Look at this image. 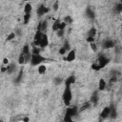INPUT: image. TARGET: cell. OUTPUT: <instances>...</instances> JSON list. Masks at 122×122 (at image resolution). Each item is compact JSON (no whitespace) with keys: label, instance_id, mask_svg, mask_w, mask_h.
Here are the masks:
<instances>
[{"label":"cell","instance_id":"cell-1","mask_svg":"<svg viewBox=\"0 0 122 122\" xmlns=\"http://www.w3.org/2000/svg\"><path fill=\"white\" fill-rule=\"evenodd\" d=\"M109 63H110V58L101 53V54L98 55L96 61L92 64L91 68H92V70H94V71H100L101 69L105 68Z\"/></svg>","mask_w":122,"mask_h":122},{"label":"cell","instance_id":"cell-2","mask_svg":"<svg viewBox=\"0 0 122 122\" xmlns=\"http://www.w3.org/2000/svg\"><path fill=\"white\" fill-rule=\"evenodd\" d=\"M79 110H78V107L77 106H68L67 109H66V112H65V115H64V118L63 120L66 121V122H69V121H71L73 119V116L76 115L78 113Z\"/></svg>","mask_w":122,"mask_h":122},{"label":"cell","instance_id":"cell-3","mask_svg":"<svg viewBox=\"0 0 122 122\" xmlns=\"http://www.w3.org/2000/svg\"><path fill=\"white\" fill-rule=\"evenodd\" d=\"M62 100H63V103L66 107L71 105V102L72 100V92H71V86H65L64 92L62 93Z\"/></svg>","mask_w":122,"mask_h":122},{"label":"cell","instance_id":"cell-4","mask_svg":"<svg viewBox=\"0 0 122 122\" xmlns=\"http://www.w3.org/2000/svg\"><path fill=\"white\" fill-rule=\"evenodd\" d=\"M46 60H47V59H46L44 56H42L40 53H39V54H32V53H31V58H30V64L34 67V66H38V65L42 64V63L45 62Z\"/></svg>","mask_w":122,"mask_h":122},{"label":"cell","instance_id":"cell-5","mask_svg":"<svg viewBox=\"0 0 122 122\" xmlns=\"http://www.w3.org/2000/svg\"><path fill=\"white\" fill-rule=\"evenodd\" d=\"M49 10H50L49 8H47L45 5L41 4V5H39V6L37 7V9H36V13H37L38 16H43V15H45L46 13H48Z\"/></svg>","mask_w":122,"mask_h":122},{"label":"cell","instance_id":"cell-6","mask_svg":"<svg viewBox=\"0 0 122 122\" xmlns=\"http://www.w3.org/2000/svg\"><path fill=\"white\" fill-rule=\"evenodd\" d=\"M48 45H49V37L46 34V32H44L42 34V37H41V40H40V43H39V46L38 47L40 49H45Z\"/></svg>","mask_w":122,"mask_h":122},{"label":"cell","instance_id":"cell-7","mask_svg":"<svg viewBox=\"0 0 122 122\" xmlns=\"http://www.w3.org/2000/svg\"><path fill=\"white\" fill-rule=\"evenodd\" d=\"M115 46V42L112 39H105L102 43V48L103 49H112Z\"/></svg>","mask_w":122,"mask_h":122},{"label":"cell","instance_id":"cell-8","mask_svg":"<svg viewBox=\"0 0 122 122\" xmlns=\"http://www.w3.org/2000/svg\"><path fill=\"white\" fill-rule=\"evenodd\" d=\"M44 32H42L40 30H37L35 34H34V37H33V46H39V43H40V40H41V37H42V34Z\"/></svg>","mask_w":122,"mask_h":122},{"label":"cell","instance_id":"cell-9","mask_svg":"<svg viewBox=\"0 0 122 122\" xmlns=\"http://www.w3.org/2000/svg\"><path fill=\"white\" fill-rule=\"evenodd\" d=\"M75 58H76V51H75V50H73V49L72 50H70L68 51V53H67L66 60L68 62H72V61L75 60Z\"/></svg>","mask_w":122,"mask_h":122},{"label":"cell","instance_id":"cell-10","mask_svg":"<svg viewBox=\"0 0 122 122\" xmlns=\"http://www.w3.org/2000/svg\"><path fill=\"white\" fill-rule=\"evenodd\" d=\"M85 15L89 19H94V17H95V13H94L93 10L91 7H87L86 8V10H85Z\"/></svg>","mask_w":122,"mask_h":122},{"label":"cell","instance_id":"cell-11","mask_svg":"<svg viewBox=\"0 0 122 122\" xmlns=\"http://www.w3.org/2000/svg\"><path fill=\"white\" fill-rule=\"evenodd\" d=\"M98 101H99V95H98V92H97V91H95V92H94L92 94L90 102H91L92 105L96 106V105H97V103H98Z\"/></svg>","mask_w":122,"mask_h":122},{"label":"cell","instance_id":"cell-12","mask_svg":"<svg viewBox=\"0 0 122 122\" xmlns=\"http://www.w3.org/2000/svg\"><path fill=\"white\" fill-rule=\"evenodd\" d=\"M37 30H40L42 32H46L47 30H48V21L47 20H43L39 23L38 27H37Z\"/></svg>","mask_w":122,"mask_h":122},{"label":"cell","instance_id":"cell-13","mask_svg":"<svg viewBox=\"0 0 122 122\" xmlns=\"http://www.w3.org/2000/svg\"><path fill=\"white\" fill-rule=\"evenodd\" d=\"M110 106L109 107H105L102 111H101V112H100V117H101V119H107L108 117H109V115H110Z\"/></svg>","mask_w":122,"mask_h":122},{"label":"cell","instance_id":"cell-14","mask_svg":"<svg viewBox=\"0 0 122 122\" xmlns=\"http://www.w3.org/2000/svg\"><path fill=\"white\" fill-rule=\"evenodd\" d=\"M110 115H109V117L111 118V119H114V118H116L117 117V111H116V108L113 106V104H112L111 106H110Z\"/></svg>","mask_w":122,"mask_h":122},{"label":"cell","instance_id":"cell-15","mask_svg":"<svg viewBox=\"0 0 122 122\" xmlns=\"http://www.w3.org/2000/svg\"><path fill=\"white\" fill-rule=\"evenodd\" d=\"M75 80H76V78H75L74 75H70V76L67 77V78L65 79V81H64L65 86H71L72 84L75 83Z\"/></svg>","mask_w":122,"mask_h":122},{"label":"cell","instance_id":"cell-16","mask_svg":"<svg viewBox=\"0 0 122 122\" xmlns=\"http://www.w3.org/2000/svg\"><path fill=\"white\" fill-rule=\"evenodd\" d=\"M16 71V65L15 63H10L7 65V73L8 74H12Z\"/></svg>","mask_w":122,"mask_h":122},{"label":"cell","instance_id":"cell-17","mask_svg":"<svg viewBox=\"0 0 122 122\" xmlns=\"http://www.w3.org/2000/svg\"><path fill=\"white\" fill-rule=\"evenodd\" d=\"M107 89V82L105 81V79L103 78H100L99 79V82H98V91H105Z\"/></svg>","mask_w":122,"mask_h":122},{"label":"cell","instance_id":"cell-18","mask_svg":"<svg viewBox=\"0 0 122 122\" xmlns=\"http://www.w3.org/2000/svg\"><path fill=\"white\" fill-rule=\"evenodd\" d=\"M23 74H24V71H23V68H21L20 70H19V72H18V75L15 77V79H14V83L15 84H19L21 81H22V79H23Z\"/></svg>","mask_w":122,"mask_h":122},{"label":"cell","instance_id":"cell-19","mask_svg":"<svg viewBox=\"0 0 122 122\" xmlns=\"http://www.w3.org/2000/svg\"><path fill=\"white\" fill-rule=\"evenodd\" d=\"M60 19H55L54 21H53V23H52V30L53 31H57L58 30H59V26H60Z\"/></svg>","mask_w":122,"mask_h":122},{"label":"cell","instance_id":"cell-20","mask_svg":"<svg viewBox=\"0 0 122 122\" xmlns=\"http://www.w3.org/2000/svg\"><path fill=\"white\" fill-rule=\"evenodd\" d=\"M37 72H38L39 74H45V73L47 72V67H46L45 65H42V64L38 65Z\"/></svg>","mask_w":122,"mask_h":122},{"label":"cell","instance_id":"cell-21","mask_svg":"<svg viewBox=\"0 0 122 122\" xmlns=\"http://www.w3.org/2000/svg\"><path fill=\"white\" fill-rule=\"evenodd\" d=\"M30 17H31V12L24 13V15H23V23H24V25H28V23L30 20Z\"/></svg>","mask_w":122,"mask_h":122},{"label":"cell","instance_id":"cell-22","mask_svg":"<svg viewBox=\"0 0 122 122\" xmlns=\"http://www.w3.org/2000/svg\"><path fill=\"white\" fill-rule=\"evenodd\" d=\"M32 10V6L30 3H26L24 6V13H30Z\"/></svg>","mask_w":122,"mask_h":122},{"label":"cell","instance_id":"cell-23","mask_svg":"<svg viewBox=\"0 0 122 122\" xmlns=\"http://www.w3.org/2000/svg\"><path fill=\"white\" fill-rule=\"evenodd\" d=\"M62 82H63V78H62L61 76H55V77L53 78V84H54L55 86L61 85Z\"/></svg>","mask_w":122,"mask_h":122},{"label":"cell","instance_id":"cell-24","mask_svg":"<svg viewBox=\"0 0 122 122\" xmlns=\"http://www.w3.org/2000/svg\"><path fill=\"white\" fill-rule=\"evenodd\" d=\"M15 37H16V35H15L14 31H11V32H10V33L7 35V37H6V41H7V42L11 41V40H13Z\"/></svg>","mask_w":122,"mask_h":122},{"label":"cell","instance_id":"cell-25","mask_svg":"<svg viewBox=\"0 0 122 122\" xmlns=\"http://www.w3.org/2000/svg\"><path fill=\"white\" fill-rule=\"evenodd\" d=\"M30 46H29L28 44H25V45L23 46V48H22V51H21V52H22L23 54H26V53H28V52H30Z\"/></svg>","mask_w":122,"mask_h":122},{"label":"cell","instance_id":"cell-26","mask_svg":"<svg viewBox=\"0 0 122 122\" xmlns=\"http://www.w3.org/2000/svg\"><path fill=\"white\" fill-rule=\"evenodd\" d=\"M63 22H65L67 25H68V24H71V23L73 22V19H72V17H71V15H67V16H65Z\"/></svg>","mask_w":122,"mask_h":122},{"label":"cell","instance_id":"cell-27","mask_svg":"<svg viewBox=\"0 0 122 122\" xmlns=\"http://www.w3.org/2000/svg\"><path fill=\"white\" fill-rule=\"evenodd\" d=\"M18 64L19 65H24L25 64V56H24V54L22 52L18 56Z\"/></svg>","mask_w":122,"mask_h":122},{"label":"cell","instance_id":"cell-28","mask_svg":"<svg viewBox=\"0 0 122 122\" xmlns=\"http://www.w3.org/2000/svg\"><path fill=\"white\" fill-rule=\"evenodd\" d=\"M40 51H41V49L39 48V47H37V46H33L32 47V49H31V53L32 54H39L40 53Z\"/></svg>","mask_w":122,"mask_h":122},{"label":"cell","instance_id":"cell-29","mask_svg":"<svg viewBox=\"0 0 122 122\" xmlns=\"http://www.w3.org/2000/svg\"><path fill=\"white\" fill-rule=\"evenodd\" d=\"M95 35H96V29H95V28H92V29L88 31V36L95 37Z\"/></svg>","mask_w":122,"mask_h":122},{"label":"cell","instance_id":"cell-30","mask_svg":"<svg viewBox=\"0 0 122 122\" xmlns=\"http://www.w3.org/2000/svg\"><path fill=\"white\" fill-rule=\"evenodd\" d=\"M91 106H92V103H91V102H86L85 104H83V105H82V107L80 108V110H79V111H80V112H82V111H85V110L89 109Z\"/></svg>","mask_w":122,"mask_h":122},{"label":"cell","instance_id":"cell-31","mask_svg":"<svg viewBox=\"0 0 122 122\" xmlns=\"http://www.w3.org/2000/svg\"><path fill=\"white\" fill-rule=\"evenodd\" d=\"M24 56H25V64H27V63H30V58H31V52L30 51V52H28V53L24 54Z\"/></svg>","mask_w":122,"mask_h":122},{"label":"cell","instance_id":"cell-32","mask_svg":"<svg viewBox=\"0 0 122 122\" xmlns=\"http://www.w3.org/2000/svg\"><path fill=\"white\" fill-rule=\"evenodd\" d=\"M114 10L117 11V13H121L122 12V3H120V2L117 3L115 8H114Z\"/></svg>","mask_w":122,"mask_h":122},{"label":"cell","instance_id":"cell-33","mask_svg":"<svg viewBox=\"0 0 122 122\" xmlns=\"http://www.w3.org/2000/svg\"><path fill=\"white\" fill-rule=\"evenodd\" d=\"M63 47L65 48V50H66L67 51H69L71 50V44H70V42H69L68 40H66V41L64 42V45H63Z\"/></svg>","mask_w":122,"mask_h":122},{"label":"cell","instance_id":"cell-34","mask_svg":"<svg viewBox=\"0 0 122 122\" xmlns=\"http://www.w3.org/2000/svg\"><path fill=\"white\" fill-rule=\"evenodd\" d=\"M55 32H56V35H57L58 37H63L64 34H65V30H58L55 31Z\"/></svg>","mask_w":122,"mask_h":122},{"label":"cell","instance_id":"cell-35","mask_svg":"<svg viewBox=\"0 0 122 122\" xmlns=\"http://www.w3.org/2000/svg\"><path fill=\"white\" fill-rule=\"evenodd\" d=\"M90 47H91L92 51H97V46H96L95 42H92V43H90Z\"/></svg>","mask_w":122,"mask_h":122},{"label":"cell","instance_id":"cell-36","mask_svg":"<svg viewBox=\"0 0 122 122\" xmlns=\"http://www.w3.org/2000/svg\"><path fill=\"white\" fill-rule=\"evenodd\" d=\"M52 9H53V10H58V9H59V2L58 1H55L54 3H53V5H52Z\"/></svg>","mask_w":122,"mask_h":122},{"label":"cell","instance_id":"cell-37","mask_svg":"<svg viewBox=\"0 0 122 122\" xmlns=\"http://www.w3.org/2000/svg\"><path fill=\"white\" fill-rule=\"evenodd\" d=\"M14 33H15V35L16 36H18V37H20L21 35H22V30H21V29H15L14 30Z\"/></svg>","mask_w":122,"mask_h":122},{"label":"cell","instance_id":"cell-38","mask_svg":"<svg viewBox=\"0 0 122 122\" xmlns=\"http://www.w3.org/2000/svg\"><path fill=\"white\" fill-rule=\"evenodd\" d=\"M86 41H87L88 43H92V42H94V41H95V38H94V37H92V36H87Z\"/></svg>","mask_w":122,"mask_h":122},{"label":"cell","instance_id":"cell-39","mask_svg":"<svg viewBox=\"0 0 122 122\" xmlns=\"http://www.w3.org/2000/svg\"><path fill=\"white\" fill-rule=\"evenodd\" d=\"M58 52H59V54H61V55H63V54H65L66 52H67V51L65 50V48L62 46L60 49H59V51H58Z\"/></svg>","mask_w":122,"mask_h":122},{"label":"cell","instance_id":"cell-40","mask_svg":"<svg viewBox=\"0 0 122 122\" xmlns=\"http://www.w3.org/2000/svg\"><path fill=\"white\" fill-rule=\"evenodd\" d=\"M66 27H67V24L65 23V22H60V26H59V30H65L66 29Z\"/></svg>","mask_w":122,"mask_h":122},{"label":"cell","instance_id":"cell-41","mask_svg":"<svg viewBox=\"0 0 122 122\" xmlns=\"http://www.w3.org/2000/svg\"><path fill=\"white\" fill-rule=\"evenodd\" d=\"M0 71L1 72H7V65H3L0 68Z\"/></svg>","mask_w":122,"mask_h":122},{"label":"cell","instance_id":"cell-42","mask_svg":"<svg viewBox=\"0 0 122 122\" xmlns=\"http://www.w3.org/2000/svg\"><path fill=\"white\" fill-rule=\"evenodd\" d=\"M8 64H10V61H9V59H8L7 57L3 58V65H8Z\"/></svg>","mask_w":122,"mask_h":122},{"label":"cell","instance_id":"cell-43","mask_svg":"<svg viewBox=\"0 0 122 122\" xmlns=\"http://www.w3.org/2000/svg\"><path fill=\"white\" fill-rule=\"evenodd\" d=\"M23 121H24V122H28V121H30V118H29V117H24V118H23Z\"/></svg>","mask_w":122,"mask_h":122},{"label":"cell","instance_id":"cell-44","mask_svg":"<svg viewBox=\"0 0 122 122\" xmlns=\"http://www.w3.org/2000/svg\"><path fill=\"white\" fill-rule=\"evenodd\" d=\"M25 1H28V2H29V1H30V0H25Z\"/></svg>","mask_w":122,"mask_h":122}]
</instances>
